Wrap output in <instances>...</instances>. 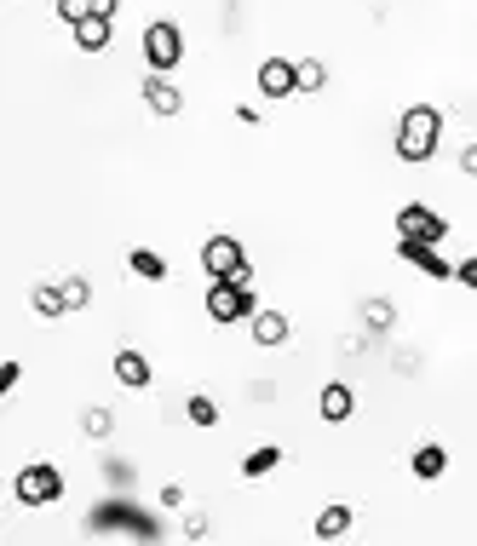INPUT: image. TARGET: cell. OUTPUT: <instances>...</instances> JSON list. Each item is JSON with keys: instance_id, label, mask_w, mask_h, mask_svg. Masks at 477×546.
I'll list each match as a JSON object with an SVG mask.
<instances>
[{"instance_id": "ffe728a7", "label": "cell", "mask_w": 477, "mask_h": 546, "mask_svg": "<svg viewBox=\"0 0 477 546\" xmlns=\"http://www.w3.org/2000/svg\"><path fill=\"white\" fill-rule=\"evenodd\" d=\"M363 322L374 328V334H386L391 322H397V305H391V299H368V305H363Z\"/></svg>"}, {"instance_id": "83f0119b", "label": "cell", "mask_w": 477, "mask_h": 546, "mask_svg": "<svg viewBox=\"0 0 477 546\" xmlns=\"http://www.w3.org/2000/svg\"><path fill=\"white\" fill-rule=\"evenodd\" d=\"M115 6H121V0H92V12H98V18H115Z\"/></svg>"}, {"instance_id": "7a4b0ae2", "label": "cell", "mask_w": 477, "mask_h": 546, "mask_svg": "<svg viewBox=\"0 0 477 546\" xmlns=\"http://www.w3.org/2000/svg\"><path fill=\"white\" fill-rule=\"evenodd\" d=\"M12 501L29 506V512L58 506L64 501V472H58L52 460H29V466H18V478H12Z\"/></svg>"}, {"instance_id": "9a60e30c", "label": "cell", "mask_w": 477, "mask_h": 546, "mask_svg": "<svg viewBox=\"0 0 477 546\" xmlns=\"http://www.w3.org/2000/svg\"><path fill=\"white\" fill-rule=\"evenodd\" d=\"M351 524H357V512L334 501V506H322L317 512V524L311 529H317V541H340V535H351Z\"/></svg>"}, {"instance_id": "52a82bcc", "label": "cell", "mask_w": 477, "mask_h": 546, "mask_svg": "<svg viewBox=\"0 0 477 546\" xmlns=\"http://www.w3.org/2000/svg\"><path fill=\"white\" fill-rule=\"evenodd\" d=\"M259 98H299V64L294 58H265V64H259Z\"/></svg>"}, {"instance_id": "3957f363", "label": "cell", "mask_w": 477, "mask_h": 546, "mask_svg": "<svg viewBox=\"0 0 477 546\" xmlns=\"http://www.w3.org/2000/svg\"><path fill=\"white\" fill-rule=\"evenodd\" d=\"M138 52H144V64H150V75H173V69L184 64V29L179 23H144V35H138Z\"/></svg>"}, {"instance_id": "4fadbf2b", "label": "cell", "mask_w": 477, "mask_h": 546, "mask_svg": "<svg viewBox=\"0 0 477 546\" xmlns=\"http://www.w3.org/2000/svg\"><path fill=\"white\" fill-rule=\"evenodd\" d=\"M110 41H115V18L75 23V52H110Z\"/></svg>"}, {"instance_id": "484cf974", "label": "cell", "mask_w": 477, "mask_h": 546, "mask_svg": "<svg viewBox=\"0 0 477 546\" xmlns=\"http://www.w3.org/2000/svg\"><path fill=\"white\" fill-rule=\"evenodd\" d=\"M18 380H23V363H18V357H12V363H0V391H12Z\"/></svg>"}, {"instance_id": "5b68a950", "label": "cell", "mask_w": 477, "mask_h": 546, "mask_svg": "<svg viewBox=\"0 0 477 546\" xmlns=\"http://www.w3.org/2000/svg\"><path fill=\"white\" fill-rule=\"evenodd\" d=\"M242 265H248V253H242V242H236V236H207V242H202V271L213 276V282L236 276Z\"/></svg>"}, {"instance_id": "5bb4252c", "label": "cell", "mask_w": 477, "mask_h": 546, "mask_svg": "<svg viewBox=\"0 0 477 546\" xmlns=\"http://www.w3.org/2000/svg\"><path fill=\"white\" fill-rule=\"evenodd\" d=\"M288 334H294L288 311H253V340L259 345H288Z\"/></svg>"}, {"instance_id": "7402d4cb", "label": "cell", "mask_w": 477, "mask_h": 546, "mask_svg": "<svg viewBox=\"0 0 477 546\" xmlns=\"http://www.w3.org/2000/svg\"><path fill=\"white\" fill-rule=\"evenodd\" d=\"M328 87V69L317 58H299V92H322Z\"/></svg>"}, {"instance_id": "ac0fdd59", "label": "cell", "mask_w": 477, "mask_h": 546, "mask_svg": "<svg viewBox=\"0 0 477 546\" xmlns=\"http://www.w3.org/2000/svg\"><path fill=\"white\" fill-rule=\"evenodd\" d=\"M127 265H133V276H144V282H161V276H167V259L150 253V248H133L127 253Z\"/></svg>"}, {"instance_id": "277c9868", "label": "cell", "mask_w": 477, "mask_h": 546, "mask_svg": "<svg viewBox=\"0 0 477 546\" xmlns=\"http://www.w3.org/2000/svg\"><path fill=\"white\" fill-rule=\"evenodd\" d=\"M207 317L219 322V328H236V322H253V311H259V305H253V288L248 282H213V288H207Z\"/></svg>"}, {"instance_id": "44dd1931", "label": "cell", "mask_w": 477, "mask_h": 546, "mask_svg": "<svg viewBox=\"0 0 477 546\" xmlns=\"http://www.w3.org/2000/svg\"><path fill=\"white\" fill-rule=\"evenodd\" d=\"M64 305L69 311H87L92 305V282L87 276H64Z\"/></svg>"}, {"instance_id": "2e32d148", "label": "cell", "mask_w": 477, "mask_h": 546, "mask_svg": "<svg viewBox=\"0 0 477 546\" xmlns=\"http://www.w3.org/2000/svg\"><path fill=\"white\" fill-rule=\"evenodd\" d=\"M29 305H35V311H41L46 322H52V317H64V311H69V305H64V282H35Z\"/></svg>"}, {"instance_id": "d4e9b609", "label": "cell", "mask_w": 477, "mask_h": 546, "mask_svg": "<svg viewBox=\"0 0 477 546\" xmlns=\"http://www.w3.org/2000/svg\"><path fill=\"white\" fill-rule=\"evenodd\" d=\"M455 282L477 294V259H460V265H455Z\"/></svg>"}, {"instance_id": "603a6c76", "label": "cell", "mask_w": 477, "mask_h": 546, "mask_svg": "<svg viewBox=\"0 0 477 546\" xmlns=\"http://www.w3.org/2000/svg\"><path fill=\"white\" fill-rule=\"evenodd\" d=\"M81 432H87V437H110L115 432V414L110 409H87V414H81Z\"/></svg>"}, {"instance_id": "8fae6325", "label": "cell", "mask_w": 477, "mask_h": 546, "mask_svg": "<svg viewBox=\"0 0 477 546\" xmlns=\"http://www.w3.org/2000/svg\"><path fill=\"white\" fill-rule=\"evenodd\" d=\"M409 472L420 483H437L443 472H449V449H443V443H420V449L409 455Z\"/></svg>"}, {"instance_id": "cb8c5ba5", "label": "cell", "mask_w": 477, "mask_h": 546, "mask_svg": "<svg viewBox=\"0 0 477 546\" xmlns=\"http://www.w3.org/2000/svg\"><path fill=\"white\" fill-rule=\"evenodd\" d=\"M58 18H64L69 29H75V23H87V18H98V12H92V0H58Z\"/></svg>"}, {"instance_id": "6da1fadb", "label": "cell", "mask_w": 477, "mask_h": 546, "mask_svg": "<svg viewBox=\"0 0 477 546\" xmlns=\"http://www.w3.org/2000/svg\"><path fill=\"white\" fill-rule=\"evenodd\" d=\"M437 138H443V115H437L432 104H409L403 121H397V156L403 161H432Z\"/></svg>"}, {"instance_id": "ba28073f", "label": "cell", "mask_w": 477, "mask_h": 546, "mask_svg": "<svg viewBox=\"0 0 477 546\" xmlns=\"http://www.w3.org/2000/svg\"><path fill=\"white\" fill-rule=\"evenodd\" d=\"M397 253H403L409 265H420V271L432 276V282H449V276H455V265L437 253V242H414V236H397Z\"/></svg>"}, {"instance_id": "d6986e66", "label": "cell", "mask_w": 477, "mask_h": 546, "mask_svg": "<svg viewBox=\"0 0 477 546\" xmlns=\"http://www.w3.org/2000/svg\"><path fill=\"white\" fill-rule=\"evenodd\" d=\"M184 420H190V426H219V403H213L207 391H196V397L184 403Z\"/></svg>"}, {"instance_id": "7c38bea8", "label": "cell", "mask_w": 477, "mask_h": 546, "mask_svg": "<svg viewBox=\"0 0 477 546\" xmlns=\"http://www.w3.org/2000/svg\"><path fill=\"white\" fill-rule=\"evenodd\" d=\"M144 104H150V115H179L184 110V92L167 81V75H150L144 81Z\"/></svg>"}, {"instance_id": "30bf717a", "label": "cell", "mask_w": 477, "mask_h": 546, "mask_svg": "<svg viewBox=\"0 0 477 546\" xmlns=\"http://www.w3.org/2000/svg\"><path fill=\"white\" fill-rule=\"evenodd\" d=\"M115 380H121V386L127 391H144L150 386V380H156V374H150V357H144V351H115Z\"/></svg>"}, {"instance_id": "e0dca14e", "label": "cell", "mask_w": 477, "mask_h": 546, "mask_svg": "<svg viewBox=\"0 0 477 546\" xmlns=\"http://www.w3.org/2000/svg\"><path fill=\"white\" fill-rule=\"evenodd\" d=\"M276 466H282V449H276V443H265V449H253V455L242 460V478H271Z\"/></svg>"}, {"instance_id": "4316f807", "label": "cell", "mask_w": 477, "mask_h": 546, "mask_svg": "<svg viewBox=\"0 0 477 546\" xmlns=\"http://www.w3.org/2000/svg\"><path fill=\"white\" fill-rule=\"evenodd\" d=\"M460 173H466V179H477V144H466V150H460Z\"/></svg>"}, {"instance_id": "9c48e42d", "label": "cell", "mask_w": 477, "mask_h": 546, "mask_svg": "<svg viewBox=\"0 0 477 546\" xmlns=\"http://www.w3.org/2000/svg\"><path fill=\"white\" fill-rule=\"evenodd\" d=\"M317 414L328 420V426H345V420L357 414V391L345 386V380H328V386L317 391Z\"/></svg>"}, {"instance_id": "8992f818", "label": "cell", "mask_w": 477, "mask_h": 546, "mask_svg": "<svg viewBox=\"0 0 477 546\" xmlns=\"http://www.w3.org/2000/svg\"><path fill=\"white\" fill-rule=\"evenodd\" d=\"M397 236H414V242H443V236H449V219L432 213V207L409 202V207H397Z\"/></svg>"}]
</instances>
